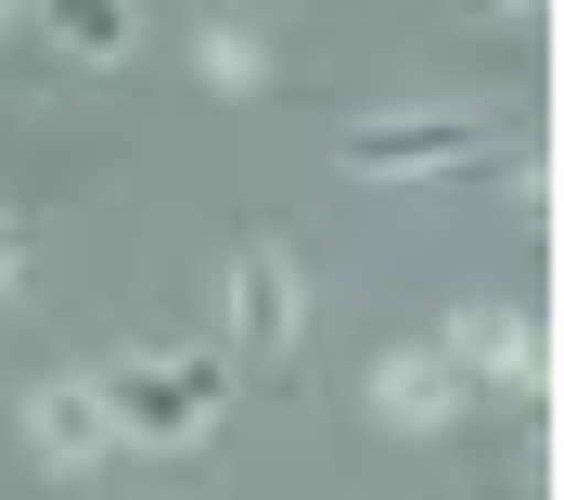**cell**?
<instances>
[{"label":"cell","mask_w":564,"mask_h":500,"mask_svg":"<svg viewBox=\"0 0 564 500\" xmlns=\"http://www.w3.org/2000/svg\"><path fill=\"white\" fill-rule=\"evenodd\" d=\"M90 398H104V424L129 436V449H206L218 436V359H180V347H116L104 372H90Z\"/></svg>","instance_id":"obj_1"},{"label":"cell","mask_w":564,"mask_h":500,"mask_svg":"<svg viewBox=\"0 0 564 500\" xmlns=\"http://www.w3.org/2000/svg\"><path fill=\"white\" fill-rule=\"evenodd\" d=\"M334 154H347L359 180H449V167L488 154V129H475L462 104H411V116H359Z\"/></svg>","instance_id":"obj_2"},{"label":"cell","mask_w":564,"mask_h":500,"mask_svg":"<svg viewBox=\"0 0 564 500\" xmlns=\"http://www.w3.org/2000/svg\"><path fill=\"white\" fill-rule=\"evenodd\" d=\"M436 359L462 372V398H500V385H539V334L513 295H475V308H449V334H436Z\"/></svg>","instance_id":"obj_3"},{"label":"cell","mask_w":564,"mask_h":500,"mask_svg":"<svg viewBox=\"0 0 564 500\" xmlns=\"http://www.w3.org/2000/svg\"><path fill=\"white\" fill-rule=\"evenodd\" d=\"M116 449L104 398H90V372H52V385H26V463L39 475H90Z\"/></svg>","instance_id":"obj_4"},{"label":"cell","mask_w":564,"mask_h":500,"mask_svg":"<svg viewBox=\"0 0 564 500\" xmlns=\"http://www.w3.org/2000/svg\"><path fill=\"white\" fill-rule=\"evenodd\" d=\"M295 322H308L295 257H282V244H245V257H231V347H245V359H282V347H295Z\"/></svg>","instance_id":"obj_5"},{"label":"cell","mask_w":564,"mask_h":500,"mask_svg":"<svg viewBox=\"0 0 564 500\" xmlns=\"http://www.w3.org/2000/svg\"><path fill=\"white\" fill-rule=\"evenodd\" d=\"M359 398H372V424H398V436H436V424H462V372H449L436 347H386Z\"/></svg>","instance_id":"obj_6"},{"label":"cell","mask_w":564,"mask_h":500,"mask_svg":"<svg viewBox=\"0 0 564 500\" xmlns=\"http://www.w3.org/2000/svg\"><path fill=\"white\" fill-rule=\"evenodd\" d=\"M39 26L65 39L77 65H129V39H141V0H39Z\"/></svg>","instance_id":"obj_7"},{"label":"cell","mask_w":564,"mask_h":500,"mask_svg":"<svg viewBox=\"0 0 564 500\" xmlns=\"http://www.w3.org/2000/svg\"><path fill=\"white\" fill-rule=\"evenodd\" d=\"M193 52H206V77H218V90H257V77H270V39H257V26H206Z\"/></svg>","instance_id":"obj_8"},{"label":"cell","mask_w":564,"mask_h":500,"mask_svg":"<svg viewBox=\"0 0 564 500\" xmlns=\"http://www.w3.org/2000/svg\"><path fill=\"white\" fill-rule=\"evenodd\" d=\"M26 283V231H13V218H0V295Z\"/></svg>","instance_id":"obj_9"},{"label":"cell","mask_w":564,"mask_h":500,"mask_svg":"<svg viewBox=\"0 0 564 500\" xmlns=\"http://www.w3.org/2000/svg\"><path fill=\"white\" fill-rule=\"evenodd\" d=\"M13 13H26V0H0V26H13Z\"/></svg>","instance_id":"obj_10"}]
</instances>
